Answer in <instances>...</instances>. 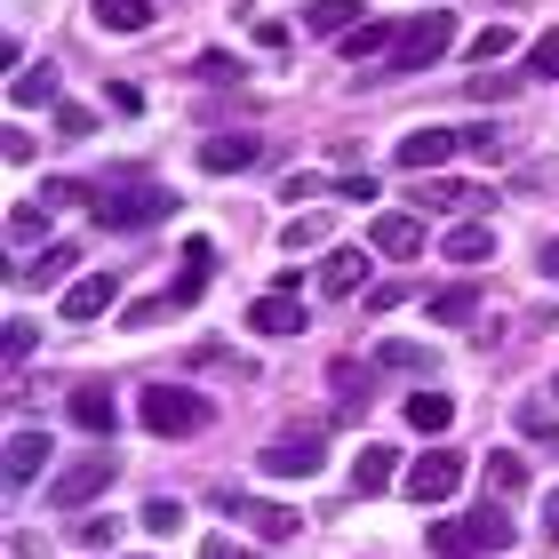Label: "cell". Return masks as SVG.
<instances>
[{"label": "cell", "instance_id": "obj_1", "mask_svg": "<svg viewBox=\"0 0 559 559\" xmlns=\"http://www.w3.org/2000/svg\"><path fill=\"white\" fill-rule=\"evenodd\" d=\"M448 48H455V16H448V9L408 16V24H400V40H392V57H384V81H408V72L440 64Z\"/></svg>", "mask_w": 559, "mask_h": 559}, {"label": "cell", "instance_id": "obj_2", "mask_svg": "<svg viewBox=\"0 0 559 559\" xmlns=\"http://www.w3.org/2000/svg\"><path fill=\"white\" fill-rule=\"evenodd\" d=\"M431 551H440V559L512 551V520H503V503H488V512H464V520H431Z\"/></svg>", "mask_w": 559, "mask_h": 559}, {"label": "cell", "instance_id": "obj_3", "mask_svg": "<svg viewBox=\"0 0 559 559\" xmlns=\"http://www.w3.org/2000/svg\"><path fill=\"white\" fill-rule=\"evenodd\" d=\"M136 416H144V431H160V440H192V431H209V400L185 392V384H144Z\"/></svg>", "mask_w": 559, "mask_h": 559}, {"label": "cell", "instance_id": "obj_4", "mask_svg": "<svg viewBox=\"0 0 559 559\" xmlns=\"http://www.w3.org/2000/svg\"><path fill=\"white\" fill-rule=\"evenodd\" d=\"M96 216H105L112 233H152V224L176 216V192H160V185H112L105 200H96Z\"/></svg>", "mask_w": 559, "mask_h": 559}, {"label": "cell", "instance_id": "obj_5", "mask_svg": "<svg viewBox=\"0 0 559 559\" xmlns=\"http://www.w3.org/2000/svg\"><path fill=\"white\" fill-rule=\"evenodd\" d=\"M112 479H120V455H81V464H64L48 479V512H81V503H96Z\"/></svg>", "mask_w": 559, "mask_h": 559}, {"label": "cell", "instance_id": "obj_6", "mask_svg": "<svg viewBox=\"0 0 559 559\" xmlns=\"http://www.w3.org/2000/svg\"><path fill=\"white\" fill-rule=\"evenodd\" d=\"M257 464L272 472V479H320V464H328V448H320V431H280V440L257 455Z\"/></svg>", "mask_w": 559, "mask_h": 559}, {"label": "cell", "instance_id": "obj_7", "mask_svg": "<svg viewBox=\"0 0 559 559\" xmlns=\"http://www.w3.org/2000/svg\"><path fill=\"white\" fill-rule=\"evenodd\" d=\"M455 152H464V129H408L392 144V160L408 168V176H431V168H448Z\"/></svg>", "mask_w": 559, "mask_h": 559}, {"label": "cell", "instance_id": "obj_8", "mask_svg": "<svg viewBox=\"0 0 559 559\" xmlns=\"http://www.w3.org/2000/svg\"><path fill=\"white\" fill-rule=\"evenodd\" d=\"M416 503H448L455 488H464V455H448V448H431V455H416L408 464V479H400Z\"/></svg>", "mask_w": 559, "mask_h": 559}, {"label": "cell", "instance_id": "obj_9", "mask_svg": "<svg viewBox=\"0 0 559 559\" xmlns=\"http://www.w3.org/2000/svg\"><path fill=\"white\" fill-rule=\"evenodd\" d=\"M112 304H120V272L105 264V272H81V280H72L57 312H64V328H88L96 312H112Z\"/></svg>", "mask_w": 559, "mask_h": 559}, {"label": "cell", "instance_id": "obj_10", "mask_svg": "<svg viewBox=\"0 0 559 559\" xmlns=\"http://www.w3.org/2000/svg\"><path fill=\"white\" fill-rule=\"evenodd\" d=\"M224 512L248 520V536H257V544H296V527H304L288 503H240V496H224Z\"/></svg>", "mask_w": 559, "mask_h": 559}, {"label": "cell", "instance_id": "obj_11", "mask_svg": "<svg viewBox=\"0 0 559 559\" xmlns=\"http://www.w3.org/2000/svg\"><path fill=\"white\" fill-rule=\"evenodd\" d=\"M257 160H264V136H248V129L200 144V168H209V176H240V168H257Z\"/></svg>", "mask_w": 559, "mask_h": 559}, {"label": "cell", "instance_id": "obj_12", "mask_svg": "<svg viewBox=\"0 0 559 559\" xmlns=\"http://www.w3.org/2000/svg\"><path fill=\"white\" fill-rule=\"evenodd\" d=\"M416 209H431V216H472V209H488V192H479V185H464V176H431V185L416 192Z\"/></svg>", "mask_w": 559, "mask_h": 559}, {"label": "cell", "instance_id": "obj_13", "mask_svg": "<svg viewBox=\"0 0 559 559\" xmlns=\"http://www.w3.org/2000/svg\"><path fill=\"white\" fill-rule=\"evenodd\" d=\"M320 288L328 296H360L368 288V248H328L320 257Z\"/></svg>", "mask_w": 559, "mask_h": 559}, {"label": "cell", "instance_id": "obj_14", "mask_svg": "<svg viewBox=\"0 0 559 559\" xmlns=\"http://www.w3.org/2000/svg\"><path fill=\"white\" fill-rule=\"evenodd\" d=\"M248 328H257V336H296V328H304V304H296L288 288H272V296L248 304Z\"/></svg>", "mask_w": 559, "mask_h": 559}, {"label": "cell", "instance_id": "obj_15", "mask_svg": "<svg viewBox=\"0 0 559 559\" xmlns=\"http://www.w3.org/2000/svg\"><path fill=\"white\" fill-rule=\"evenodd\" d=\"M304 33L312 40H352L360 33V0H312V9H304Z\"/></svg>", "mask_w": 559, "mask_h": 559}, {"label": "cell", "instance_id": "obj_16", "mask_svg": "<svg viewBox=\"0 0 559 559\" xmlns=\"http://www.w3.org/2000/svg\"><path fill=\"white\" fill-rule=\"evenodd\" d=\"M392 479H408V472L392 464V448H384V440H368V448H360V464H352V488H360V496H384Z\"/></svg>", "mask_w": 559, "mask_h": 559}, {"label": "cell", "instance_id": "obj_17", "mask_svg": "<svg viewBox=\"0 0 559 559\" xmlns=\"http://www.w3.org/2000/svg\"><path fill=\"white\" fill-rule=\"evenodd\" d=\"M479 479H488V496H496V503H512V496H527V455L496 448L488 464H479Z\"/></svg>", "mask_w": 559, "mask_h": 559}, {"label": "cell", "instance_id": "obj_18", "mask_svg": "<svg viewBox=\"0 0 559 559\" xmlns=\"http://www.w3.org/2000/svg\"><path fill=\"white\" fill-rule=\"evenodd\" d=\"M376 248H384V257H416L424 248V216H408V209L376 216Z\"/></svg>", "mask_w": 559, "mask_h": 559}, {"label": "cell", "instance_id": "obj_19", "mask_svg": "<svg viewBox=\"0 0 559 559\" xmlns=\"http://www.w3.org/2000/svg\"><path fill=\"white\" fill-rule=\"evenodd\" d=\"M9 105H16V112H33V105H64V96H57V64L16 72V81H9Z\"/></svg>", "mask_w": 559, "mask_h": 559}, {"label": "cell", "instance_id": "obj_20", "mask_svg": "<svg viewBox=\"0 0 559 559\" xmlns=\"http://www.w3.org/2000/svg\"><path fill=\"white\" fill-rule=\"evenodd\" d=\"M440 257L448 264H488L496 257V233H488V224H455V233L440 240Z\"/></svg>", "mask_w": 559, "mask_h": 559}, {"label": "cell", "instance_id": "obj_21", "mask_svg": "<svg viewBox=\"0 0 559 559\" xmlns=\"http://www.w3.org/2000/svg\"><path fill=\"white\" fill-rule=\"evenodd\" d=\"M40 464H48V440H40V431H9V488L40 479Z\"/></svg>", "mask_w": 559, "mask_h": 559}, {"label": "cell", "instance_id": "obj_22", "mask_svg": "<svg viewBox=\"0 0 559 559\" xmlns=\"http://www.w3.org/2000/svg\"><path fill=\"white\" fill-rule=\"evenodd\" d=\"M88 16L105 24V33H144V24H152V0H88Z\"/></svg>", "mask_w": 559, "mask_h": 559}, {"label": "cell", "instance_id": "obj_23", "mask_svg": "<svg viewBox=\"0 0 559 559\" xmlns=\"http://www.w3.org/2000/svg\"><path fill=\"white\" fill-rule=\"evenodd\" d=\"M72 424L105 440V431H112V392H105V384H81V392H72Z\"/></svg>", "mask_w": 559, "mask_h": 559}, {"label": "cell", "instance_id": "obj_24", "mask_svg": "<svg viewBox=\"0 0 559 559\" xmlns=\"http://www.w3.org/2000/svg\"><path fill=\"white\" fill-rule=\"evenodd\" d=\"M376 368H392V376H431V344L392 336V344H376Z\"/></svg>", "mask_w": 559, "mask_h": 559}, {"label": "cell", "instance_id": "obj_25", "mask_svg": "<svg viewBox=\"0 0 559 559\" xmlns=\"http://www.w3.org/2000/svg\"><path fill=\"white\" fill-rule=\"evenodd\" d=\"M408 424H416V431H431V440H440V431L455 424V400H448V392H408Z\"/></svg>", "mask_w": 559, "mask_h": 559}, {"label": "cell", "instance_id": "obj_26", "mask_svg": "<svg viewBox=\"0 0 559 559\" xmlns=\"http://www.w3.org/2000/svg\"><path fill=\"white\" fill-rule=\"evenodd\" d=\"M424 312H431V328H464V320L479 312V288H440Z\"/></svg>", "mask_w": 559, "mask_h": 559}, {"label": "cell", "instance_id": "obj_27", "mask_svg": "<svg viewBox=\"0 0 559 559\" xmlns=\"http://www.w3.org/2000/svg\"><path fill=\"white\" fill-rule=\"evenodd\" d=\"M64 264H81V257H72V248H40V257H33V264H16L9 280H16V288H48V280H57Z\"/></svg>", "mask_w": 559, "mask_h": 559}, {"label": "cell", "instance_id": "obj_28", "mask_svg": "<svg viewBox=\"0 0 559 559\" xmlns=\"http://www.w3.org/2000/svg\"><path fill=\"white\" fill-rule=\"evenodd\" d=\"M136 527H144V536H185V503H176V496H152L144 512H136Z\"/></svg>", "mask_w": 559, "mask_h": 559}, {"label": "cell", "instance_id": "obj_29", "mask_svg": "<svg viewBox=\"0 0 559 559\" xmlns=\"http://www.w3.org/2000/svg\"><path fill=\"white\" fill-rule=\"evenodd\" d=\"M392 40H400V24H360V33L344 40V57H352V64H368V57H392Z\"/></svg>", "mask_w": 559, "mask_h": 559}, {"label": "cell", "instance_id": "obj_30", "mask_svg": "<svg viewBox=\"0 0 559 559\" xmlns=\"http://www.w3.org/2000/svg\"><path fill=\"white\" fill-rule=\"evenodd\" d=\"M527 81H559V24L536 33V48H527Z\"/></svg>", "mask_w": 559, "mask_h": 559}, {"label": "cell", "instance_id": "obj_31", "mask_svg": "<svg viewBox=\"0 0 559 559\" xmlns=\"http://www.w3.org/2000/svg\"><path fill=\"white\" fill-rule=\"evenodd\" d=\"M512 24H488V33H472V64H496V57H512Z\"/></svg>", "mask_w": 559, "mask_h": 559}, {"label": "cell", "instance_id": "obj_32", "mask_svg": "<svg viewBox=\"0 0 559 559\" xmlns=\"http://www.w3.org/2000/svg\"><path fill=\"white\" fill-rule=\"evenodd\" d=\"M192 81H209V88H224V81H240V64L224 57V48H200V57H192Z\"/></svg>", "mask_w": 559, "mask_h": 559}, {"label": "cell", "instance_id": "obj_33", "mask_svg": "<svg viewBox=\"0 0 559 559\" xmlns=\"http://www.w3.org/2000/svg\"><path fill=\"white\" fill-rule=\"evenodd\" d=\"M464 152H479V160H503V152H512V136H503L496 120H479V129H464Z\"/></svg>", "mask_w": 559, "mask_h": 559}, {"label": "cell", "instance_id": "obj_34", "mask_svg": "<svg viewBox=\"0 0 559 559\" xmlns=\"http://www.w3.org/2000/svg\"><path fill=\"white\" fill-rule=\"evenodd\" d=\"M328 240V216H288V233H280V248H320Z\"/></svg>", "mask_w": 559, "mask_h": 559}, {"label": "cell", "instance_id": "obj_35", "mask_svg": "<svg viewBox=\"0 0 559 559\" xmlns=\"http://www.w3.org/2000/svg\"><path fill=\"white\" fill-rule=\"evenodd\" d=\"M88 129H96V112H88V105H57V144H81Z\"/></svg>", "mask_w": 559, "mask_h": 559}, {"label": "cell", "instance_id": "obj_36", "mask_svg": "<svg viewBox=\"0 0 559 559\" xmlns=\"http://www.w3.org/2000/svg\"><path fill=\"white\" fill-rule=\"evenodd\" d=\"M520 431H527V440H536L544 455H559V424H551L544 408H520Z\"/></svg>", "mask_w": 559, "mask_h": 559}, {"label": "cell", "instance_id": "obj_37", "mask_svg": "<svg viewBox=\"0 0 559 559\" xmlns=\"http://www.w3.org/2000/svg\"><path fill=\"white\" fill-rule=\"evenodd\" d=\"M336 408L360 416V368H352V360H336Z\"/></svg>", "mask_w": 559, "mask_h": 559}, {"label": "cell", "instance_id": "obj_38", "mask_svg": "<svg viewBox=\"0 0 559 559\" xmlns=\"http://www.w3.org/2000/svg\"><path fill=\"white\" fill-rule=\"evenodd\" d=\"M472 96H479V105H496V96H512V72H472Z\"/></svg>", "mask_w": 559, "mask_h": 559}, {"label": "cell", "instance_id": "obj_39", "mask_svg": "<svg viewBox=\"0 0 559 559\" xmlns=\"http://www.w3.org/2000/svg\"><path fill=\"white\" fill-rule=\"evenodd\" d=\"M72 536H81L88 551H112V536H120V527H112V520H81V527H72Z\"/></svg>", "mask_w": 559, "mask_h": 559}, {"label": "cell", "instance_id": "obj_40", "mask_svg": "<svg viewBox=\"0 0 559 559\" xmlns=\"http://www.w3.org/2000/svg\"><path fill=\"white\" fill-rule=\"evenodd\" d=\"M40 224H48V209H16L9 216V240H40Z\"/></svg>", "mask_w": 559, "mask_h": 559}, {"label": "cell", "instance_id": "obj_41", "mask_svg": "<svg viewBox=\"0 0 559 559\" xmlns=\"http://www.w3.org/2000/svg\"><path fill=\"white\" fill-rule=\"evenodd\" d=\"M185 272H216V240H185Z\"/></svg>", "mask_w": 559, "mask_h": 559}, {"label": "cell", "instance_id": "obj_42", "mask_svg": "<svg viewBox=\"0 0 559 559\" xmlns=\"http://www.w3.org/2000/svg\"><path fill=\"white\" fill-rule=\"evenodd\" d=\"M257 48H264V57H280V48H288V24H272V16H264V24H257Z\"/></svg>", "mask_w": 559, "mask_h": 559}, {"label": "cell", "instance_id": "obj_43", "mask_svg": "<svg viewBox=\"0 0 559 559\" xmlns=\"http://www.w3.org/2000/svg\"><path fill=\"white\" fill-rule=\"evenodd\" d=\"M24 352H33V320H9V368L24 360Z\"/></svg>", "mask_w": 559, "mask_h": 559}, {"label": "cell", "instance_id": "obj_44", "mask_svg": "<svg viewBox=\"0 0 559 559\" xmlns=\"http://www.w3.org/2000/svg\"><path fill=\"white\" fill-rule=\"evenodd\" d=\"M536 272H544V280H559V240H544V248H536Z\"/></svg>", "mask_w": 559, "mask_h": 559}, {"label": "cell", "instance_id": "obj_45", "mask_svg": "<svg viewBox=\"0 0 559 559\" xmlns=\"http://www.w3.org/2000/svg\"><path fill=\"white\" fill-rule=\"evenodd\" d=\"M200 559H240V551H233V536H209V544H200Z\"/></svg>", "mask_w": 559, "mask_h": 559}, {"label": "cell", "instance_id": "obj_46", "mask_svg": "<svg viewBox=\"0 0 559 559\" xmlns=\"http://www.w3.org/2000/svg\"><path fill=\"white\" fill-rule=\"evenodd\" d=\"M544 527H551V544H559V496H544Z\"/></svg>", "mask_w": 559, "mask_h": 559}, {"label": "cell", "instance_id": "obj_47", "mask_svg": "<svg viewBox=\"0 0 559 559\" xmlns=\"http://www.w3.org/2000/svg\"><path fill=\"white\" fill-rule=\"evenodd\" d=\"M136 559H144V551H136Z\"/></svg>", "mask_w": 559, "mask_h": 559}]
</instances>
